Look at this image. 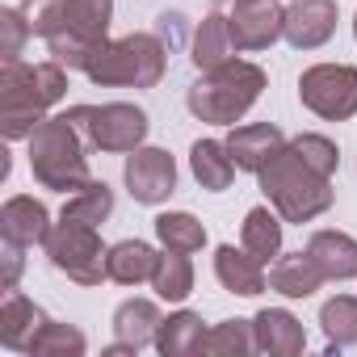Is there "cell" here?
Listing matches in <instances>:
<instances>
[{
  "label": "cell",
  "mask_w": 357,
  "mask_h": 357,
  "mask_svg": "<svg viewBox=\"0 0 357 357\" xmlns=\"http://www.w3.org/2000/svg\"><path fill=\"white\" fill-rule=\"evenodd\" d=\"M248 349H257L252 324H244V319H223V324L206 328L198 353H211V357H240V353H248Z\"/></svg>",
  "instance_id": "obj_29"
},
{
  "label": "cell",
  "mask_w": 357,
  "mask_h": 357,
  "mask_svg": "<svg viewBox=\"0 0 357 357\" xmlns=\"http://www.w3.org/2000/svg\"><path fill=\"white\" fill-rule=\"evenodd\" d=\"M265 89V72L257 63H244V59H227L219 68H211L194 89H190V109L202 118V122H215V126H231L248 114V105L261 97Z\"/></svg>",
  "instance_id": "obj_5"
},
{
  "label": "cell",
  "mask_w": 357,
  "mask_h": 357,
  "mask_svg": "<svg viewBox=\"0 0 357 357\" xmlns=\"http://www.w3.org/2000/svg\"><path fill=\"white\" fill-rule=\"evenodd\" d=\"M353 34H357V17H353Z\"/></svg>",
  "instance_id": "obj_35"
},
{
  "label": "cell",
  "mask_w": 357,
  "mask_h": 357,
  "mask_svg": "<svg viewBox=\"0 0 357 357\" xmlns=\"http://www.w3.org/2000/svg\"><path fill=\"white\" fill-rule=\"evenodd\" d=\"M22 248L26 244H17V240H5V290H13L17 286V273H22Z\"/></svg>",
  "instance_id": "obj_34"
},
{
  "label": "cell",
  "mask_w": 357,
  "mask_h": 357,
  "mask_svg": "<svg viewBox=\"0 0 357 357\" xmlns=\"http://www.w3.org/2000/svg\"><path fill=\"white\" fill-rule=\"evenodd\" d=\"M155 252L143 244V240H122V244H114L109 248V282H118V286H139V282H147L151 273H155Z\"/></svg>",
  "instance_id": "obj_23"
},
{
  "label": "cell",
  "mask_w": 357,
  "mask_h": 357,
  "mask_svg": "<svg viewBox=\"0 0 357 357\" xmlns=\"http://www.w3.org/2000/svg\"><path fill=\"white\" fill-rule=\"evenodd\" d=\"M261 265H265V261H257L248 248L236 252L231 244H223V248L215 252V273H219V282H223L231 294H244V298H252V294L265 290V269H261Z\"/></svg>",
  "instance_id": "obj_19"
},
{
  "label": "cell",
  "mask_w": 357,
  "mask_h": 357,
  "mask_svg": "<svg viewBox=\"0 0 357 357\" xmlns=\"http://www.w3.org/2000/svg\"><path fill=\"white\" fill-rule=\"evenodd\" d=\"M155 236H160V244H164L168 252H185V257L206 244V227H202L194 215H185V211L160 215V219H155Z\"/></svg>",
  "instance_id": "obj_25"
},
{
  "label": "cell",
  "mask_w": 357,
  "mask_h": 357,
  "mask_svg": "<svg viewBox=\"0 0 357 357\" xmlns=\"http://www.w3.org/2000/svg\"><path fill=\"white\" fill-rule=\"evenodd\" d=\"M319 176H332L336 172V164H340V155H336V143L332 139H324V135H298L294 143H290Z\"/></svg>",
  "instance_id": "obj_32"
},
{
  "label": "cell",
  "mask_w": 357,
  "mask_h": 357,
  "mask_svg": "<svg viewBox=\"0 0 357 357\" xmlns=\"http://www.w3.org/2000/svg\"><path fill=\"white\" fill-rule=\"evenodd\" d=\"M257 176L286 223H311L315 215H324L332 206V176H319L294 147H286L278 160H269Z\"/></svg>",
  "instance_id": "obj_3"
},
{
  "label": "cell",
  "mask_w": 357,
  "mask_h": 357,
  "mask_svg": "<svg viewBox=\"0 0 357 357\" xmlns=\"http://www.w3.org/2000/svg\"><path fill=\"white\" fill-rule=\"evenodd\" d=\"M202 336H206L202 315L176 311V315L160 319V328H155V349H160L164 357H185V353H198V349H202Z\"/></svg>",
  "instance_id": "obj_22"
},
{
  "label": "cell",
  "mask_w": 357,
  "mask_h": 357,
  "mask_svg": "<svg viewBox=\"0 0 357 357\" xmlns=\"http://www.w3.org/2000/svg\"><path fill=\"white\" fill-rule=\"evenodd\" d=\"M68 118L84 130V139L101 151H135L147 135V114L139 105L126 101H109V105H76L68 109Z\"/></svg>",
  "instance_id": "obj_8"
},
{
  "label": "cell",
  "mask_w": 357,
  "mask_h": 357,
  "mask_svg": "<svg viewBox=\"0 0 357 357\" xmlns=\"http://www.w3.org/2000/svg\"><path fill=\"white\" fill-rule=\"evenodd\" d=\"M68 93L63 63H5L0 72V130L5 139H26L34 135L47 118V109Z\"/></svg>",
  "instance_id": "obj_1"
},
{
  "label": "cell",
  "mask_w": 357,
  "mask_h": 357,
  "mask_svg": "<svg viewBox=\"0 0 357 357\" xmlns=\"http://www.w3.org/2000/svg\"><path fill=\"white\" fill-rule=\"evenodd\" d=\"M109 13H114V0H51L38 13L34 30L55 55V63L84 68L89 55L105 43Z\"/></svg>",
  "instance_id": "obj_2"
},
{
  "label": "cell",
  "mask_w": 357,
  "mask_h": 357,
  "mask_svg": "<svg viewBox=\"0 0 357 357\" xmlns=\"http://www.w3.org/2000/svg\"><path fill=\"white\" fill-rule=\"evenodd\" d=\"M298 97L307 109H315L328 122L357 114V68L349 63H315L298 80Z\"/></svg>",
  "instance_id": "obj_9"
},
{
  "label": "cell",
  "mask_w": 357,
  "mask_h": 357,
  "mask_svg": "<svg viewBox=\"0 0 357 357\" xmlns=\"http://www.w3.org/2000/svg\"><path fill=\"white\" fill-rule=\"evenodd\" d=\"M190 164H194V176L202 190H227L231 176H236V160L227 151V143H215V139H198L194 151H190Z\"/></svg>",
  "instance_id": "obj_21"
},
{
  "label": "cell",
  "mask_w": 357,
  "mask_h": 357,
  "mask_svg": "<svg viewBox=\"0 0 357 357\" xmlns=\"http://www.w3.org/2000/svg\"><path fill=\"white\" fill-rule=\"evenodd\" d=\"M26 353L30 357H80L84 353V332H76L68 324H43V332L30 340Z\"/></svg>",
  "instance_id": "obj_30"
},
{
  "label": "cell",
  "mask_w": 357,
  "mask_h": 357,
  "mask_svg": "<svg viewBox=\"0 0 357 357\" xmlns=\"http://www.w3.org/2000/svg\"><path fill=\"white\" fill-rule=\"evenodd\" d=\"M155 328H160V311L147 298H130L114 311V336L118 344L109 353H139L143 344H155Z\"/></svg>",
  "instance_id": "obj_14"
},
{
  "label": "cell",
  "mask_w": 357,
  "mask_h": 357,
  "mask_svg": "<svg viewBox=\"0 0 357 357\" xmlns=\"http://www.w3.org/2000/svg\"><path fill=\"white\" fill-rule=\"evenodd\" d=\"M332 30H336V0H294L282 17V34L298 51L324 47L332 38Z\"/></svg>",
  "instance_id": "obj_12"
},
{
  "label": "cell",
  "mask_w": 357,
  "mask_h": 357,
  "mask_svg": "<svg viewBox=\"0 0 357 357\" xmlns=\"http://www.w3.org/2000/svg\"><path fill=\"white\" fill-rule=\"evenodd\" d=\"M89 80L97 84H135V89H151L164 76V43L155 34H126V38H105L89 63H84Z\"/></svg>",
  "instance_id": "obj_6"
},
{
  "label": "cell",
  "mask_w": 357,
  "mask_h": 357,
  "mask_svg": "<svg viewBox=\"0 0 357 357\" xmlns=\"http://www.w3.org/2000/svg\"><path fill=\"white\" fill-rule=\"evenodd\" d=\"M126 185H130L135 202H147V206L164 202L172 194V185H176L172 155L160 151V147H135L130 160H126Z\"/></svg>",
  "instance_id": "obj_10"
},
{
  "label": "cell",
  "mask_w": 357,
  "mask_h": 357,
  "mask_svg": "<svg viewBox=\"0 0 357 357\" xmlns=\"http://www.w3.org/2000/svg\"><path fill=\"white\" fill-rule=\"evenodd\" d=\"M47 315L17 290H5V307H0V344L5 349H30V340L43 332Z\"/></svg>",
  "instance_id": "obj_16"
},
{
  "label": "cell",
  "mask_w": 357,
  "mask_h": 357,
  "mask_svg": "<svg viewBox=\"0 0 357 357\" xmlns=\"http://www.w3.org/2000/svg\"><path fill=\"white\" fill-rule=\"evenodd\" d=\"M151 286L164 303H181L190 290H194V265L185 252H164L155 261V273H151Z\"/></svg>",
  "instance_id": "obj_26"
},
{
  "label": "cell",
  "mask_w": 357,
  "mask_h": 357,
  "mask_svg": "<svg viewBox=\"0 0 357 357\" xmlns=\"http://www.w3.org/2000/svg\"><path fill=\"white\" fill-rule=\"evenodd\" d=\"M252 332H257V349L273 357H294L307 344V332L290 311H261L252 319Z\"/></svg>",
  "instance_id": "obj_17"
},
{
  "label": "cell",
  "mask_w": 357,
  "mask_h": 357,
  "mask_svg": "<svg viewBox=\"0 0 357 357\" xmlns=\"http://www.w3.org/2000/svg\"><path fill=\"white\" fill-rule=\"evenodd\" d=\"M227 151L236 160V168H248V172H261L269 160H278L286 151V139L278 126L269 122H252V126H236L227 135Z\"/></svg>",
  "instance_id": "obj_13"
},
{
  "label": "cell",
  "mask_w": 357,
  "mask_h": 357,
  "mask_svg": "<svg viewBox=\"0 0 357 357\" xmlns=\"http://www.w3.org/2000/svg\"><path fill=\"white\" fill-rule=\"evenodd\" d=\"M0 30H5V47H0V55H5V63H17L22 43H26V34H30L26 17H22L17 9H5V13H0Z\"/></svg>",
  "instance_id": "obj_33"
},
{
  "label": "cell",
  "mask_w": 357,
  "mask_h": 357,
  "mask_svg": "<svg viewBox=\"0 0 357 357\" xmlns=\"http://www.w3.org/2000/svg\"><path fill=\"white\" fill-rule=\"evenodd\" d=\"M109 211H114V194H109V185H105V181H89V185L76 190V198H68V206H63L59 219L97 227V223L109 219Z\"/></svg>",
  "instance_id": "obj_27"
},
{
  "label": "cell",
  "mask_w": 357,
  "mask_h": 357,
  "mask_svg": "<svg viewBox=\"0 0 357 357\" xmlns=\"http://www.w3.org/2000/svg\"><path fill=\"white\" fill-rule=\"evenodd\" d=\"M311 261L319 265L324 282H344L357 278V240H349L344 231H315L307 244Z\"/></svg>",
  "instance_id": "obj_15"
},
{
  "label": "cell",
  "mask_w": 357,
  "mask_h": 357,
  "mask_svg": "<svg viewBox=\"0 0 357 357\" xmlns=\"http://www.w3.org/2000/svg\"><path fill=\"white\" fill-rule=\"evenodd\" d=\"M231 51H236V43H231L227 17H223V13H211V17L198 26V34H194V63H198L202 72H211V68L227 63Z\"/></svg>",
  "instance_id": "obj_24"
},
{
  "label": "cell",
  "mask_w": 357,
  "mask_h": 357,
  "mask_svg": "<svg viewBox=\"0 0 357 357\" xmlns=\"http://www.w3.org/2000/svg\"><path fill=\"white\" fill-rule=\"evenodd\" d=\"M319 282H324V273H319V265L311 261V252L278 257L273 269H269V286H273L278 294H286V298H307V294L319 290Z\"/></svg>",
  "instance_id": "obj_20"
},
{
  "label": "cell",
  "mask_w": 357,
  "mask_h": 357,
  "mask_svg": "<svg viewBox=\"0 0 357 357\" xmlns=\"http://www.w3.org/2000/svg\"><path fill=\"white\" fill-rule=\"evenodd\" d=\"M30 168L47 190H80L89 185V160H84V130L59 114L47 118L34 135H30Z\"/></svg>",
  "instance_id": "obj_4"
},
{
  "label": "cell",
  "mask_w": 357,
  "mask_h": 357,
  "mask_svg": "<svg viewBox=\"0 0 357 357\" xmlns=\"http://www.w3.org/2000/svg\"><path fill=\"white\" fill-rule=\"evenodd\" d=\"M319 324H324V332H328L332 344H357V298L336 294L332 303H324Z\"/></svg>",
  "instance_id": "obj_31"
},
{
  "label": "cell",
  "mask_w": 357,
  "mask_h": 357,
  "mask_svg": "<svg viewBox=\"0 0 357 357\" xmlns=\"http://www.w3.org/2000/svg\"><path fill=\"white\" fill-rule=\"evenodd\" d=\"M244 248L257 261H269V257L282 252V223H278V215L269 206L248 211V219H244Z\"/></svg>",
  "instance_id": "obj_28"
},
{
  "label": "cell",
  "mask_w": 357,
  "mask_h": 357,
  "mask_svg": "<svg viewBox=\"0 0 357 357\" xmlns=\"http://www.w3.org/2000/svg\"><path fill=\"white\" fill-rule=\"evenodd\" d=\"M282 9L273 0H236V13L227 17L236 51H261L282 34Z\"/></svg>",
  "instance_id": "obj_11"
},
{
  "label": "cell",
  "mask_w": 357,
  "mask_h": 357,
  "mask_svg": "<svg viewBox=\"0 0 357 357\" xmlns=\"http://www.w3.org/2000/svg\"><path fill=\"white\" fill-rule=\"evenodd\" d=\"M0 231L5 240H17V244H47L51 236V219H47V206L34 202V198H9L5 211H0Z\"/></svg>",
  "instance_id": "obj_18"
},
{
  "label": "cell",
  "mask_w": 357,
  "mask_h": 357,
  "mask_svg": "<svg viewBox=\"0 0 357 357\" xmlns=\"http://www.w3.org/2000/svg\"><path fill=\"white\" fill-rule=\"evenodd\" d=\"M47 257L59 273H68L80 286H101V278H109V252L101 248L97 227L89 223L59 219L47 236Z\"/></svg>",
  "instance_id": "obj_7"
}]
</instances>
